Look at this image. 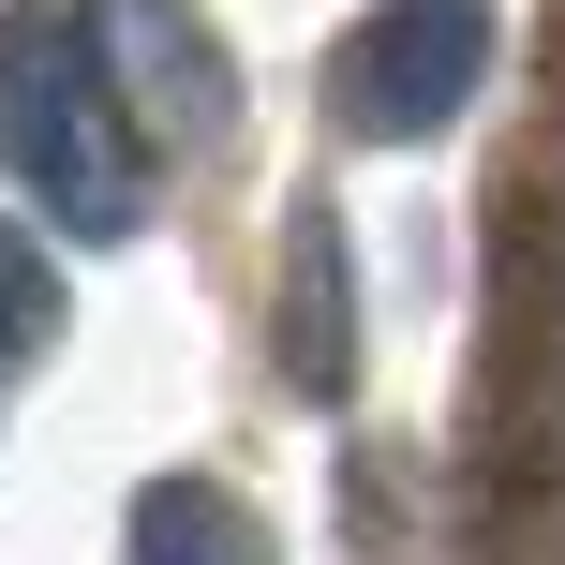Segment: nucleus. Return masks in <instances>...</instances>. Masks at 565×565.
Masks as SVG:
<instances>
[{"label": "nucleus", "instance_id": "nucleus-1", "mask_svg": "<svg viewBox=\"0 0 565 565\" xmlns=\"http://www.w3.org/2000/svg\"><path fill=\"white\" fill-rule=\"evenodd\" d=\"M0 164L60 209L75 238H135L149 224V164L119 119V30L105 15H0Z\"/></svg>", "mask_w": 565, "mask_h": 565}, {"label": "nucleus", "instance_id": "nucleus-2", "mask_svg": "<svg viewBox=\"0 0 565 565\" xmlns=\"http://www.w3.org/2000/svg\"><path fill=\"white\" fill-rule=\"evenodd\" d=\"M491 75V0H387V15L342 30V119H358L372 149H431L461 105H477Z\"/></svg>", "mask_w": 565, "mask_h": 565}, {"label": "nucleus", "instance_id": "nucleus-3", "mask_svg": "<svg viewBox=\"0 0 565 565\" xmlns=\"http://www.w3.org/2000/svg\"><path fill=\"white\" fill-rule=\"evenodd\" d=\"M282 358H298L312 402H342V372H358V298H342V224L328 209H298V254H282Z\"/></svg>", "mask_w": 565, "mask_h": 565}, {"label": "nucleus", "instance_id": "nucleus-4", "mask_svg": "<svg viewBox=\"0 0 565 565\" xmlns=\"http://www.w3.org/2000/svg\"><path fill=\"white\" fill-rule=\"evenodd\" d=\"M119 30H135V75H149V105H164V119H194V135H224V119H238V75H224V45H209L194 15L119 0Z\"/></svg>", "mask_w": 565, "mask_h": 565}, {"label": "nucleus", "instance_id": "nucleus-5", "mask_svg": "<svg viewBox=\"0 0 565 565\" xmlns=\"http://www.w3.org/2000/svg\"><path fill=\"white\" fill-rule=\"evenodd\" d=\"M135 565H268V536H254L238 491L164 477V491H135Z\"/></svg>", "mask_w": 565, "mask_h": 565}, {"label": "nucleus", "instance_id": "nucleus-6", "mask_svg": "<svg viewBox=\"0 0 565 565\" xmlns=\"http://www.w3.org/2000/svg\"><path fill=\"white\" fill-rule=\"evenodd\" d=\"M45 328H60V268H45V238H30V224H0V372L45 358Z\"/></svg>", "mask_w": 565, "mask_h": 565}, {"label": "nucleus", "instance_id": "nucleus-7", "mask_svg": "<svg viewBox=\"0 0 565 565\" xmlns=\"http://www.w3.org/2000/svg\"><path fill=\"white\" fill-rule=\"evenodd\" d=\"M491 565H565V491H551V507H521L507 536H491Z\"/></svg>", "mask_w": 565, "mask_h": 565}, {"label": "nucleus", "instance_id": "nucleus-8", "mask_svg": "<svg viewBox=\"0 0 565 565\" xmlns=\"http://www.w3.org/2000/svg\"><path fill=\"white\" fill-rule=\"evenodd\" d=\"M536 447L565 461V328H551V372H536Z\"/></svg>", "mask_w": 565, "mask_h": 565}]
</instances>
